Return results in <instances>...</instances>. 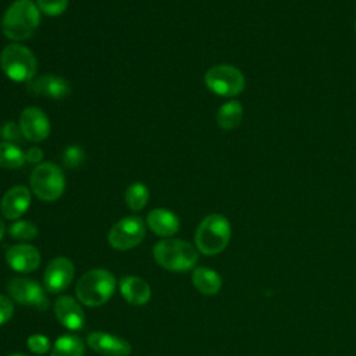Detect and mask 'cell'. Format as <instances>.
<instances>
[{"mask_svg": "<svg viewBox=\"0 0 356 356\" xmlns=\"http://www.w3.org/2000/svg\"><path fill=\"white\" fill-rule=\"evenodd\" d=\"M40 24V11L32 0H15L6 10L1 19L3 33L18 43L29 39Z\"/></svg>", "mask_w": 356, "mask_h": 356, "instance_id": "cell-1", "label": "cell"}, {"mask_svg": "<svg viewBox=\"0 0 356 356\" xmlns=\"http://www.w3.org/2000/svg\"><path fill=\"white\" fill-rule=\"evenodd\" d=\"M154 260L165 270L182 273L195 267L199 260L197 250L186 241L165 238L153 248Z\"/></svg>", "mask_w": 356, "mask_h": 356, "instance_id": "cell-2", "label": "cell"}, {"mask_svg": "<svg viewBox=\"0 0 356 356\" xmlns=\"http://www.w3.org/2000/svg\"><path fill=\"white\" fill-rule=\"evenodd\" d=\"M115 291L114 275L103 268H95L85 273L76 282L75 292L81 303L96 307L106 303Z\"/></svg>", "mask_w": 356, "mask_h": 356, "instance_id": "cell-3", "label": "cell"}, {"mask_svg": "<svg viewBox=\"0 0 356 356\" xmlns=\"http://www.w3.org/2000/svg\"><path fill=\"white\" fill-rule=\"evenodd\" d=\"M231 238V224L222 214H209L197 225L195 243L200 253L213 256L222 252Z\"/></svg>", "mask_w": 356, "mask_h": 356, "instance_id": "cell-4", "label": "cell"}, {"mask_svg": "<svg viewBox=\"0 0 356 356\" xmlns=\"http://www.w3.org/2000/svg\"><path fill=\"white\" fill-rule=\"evenodd\" d=\"M0 67L14 82H29L36 76L38 60L33 51L19 43L7 44L0 54Z\"/></svg>", "mask_w": 356, "mask_h": 356, "instance_id": "cell-5", "label": "cell"}, {"mask_svg": "<svg viewBox=\"0 0 356 356\" xmlns=\"http://www.w3.org/2000/svg\"><path fill=\"white\" fill-rule=\"evenodd\" d=\"M32 192L44 202H54L64 193L65 177L61 168L50 161L38 164L29 178Z\"/></svg>", "mask_w": 356, "mask_h": 356, "instance_id": "cell-6", "label": "cell"}, {"mask_svg": "<svg viewBox=\"0 0 356 356\" xmlns=\"http://www.w3.org/2000/svg\"><path fill=\"white\" fill-rule=\"evenodd\" d=\"M204 83L214 95L234 97L245 89V76L234 65L217 64L204 74Z\"/></svg>", "mask_w": 356, "mask_h": 356, "instance_id": "cell-7", "label": "cell"}, {"mask_svg": "<svg viewBox=\"0 0 356 356\" xmlns=\"http://www.w3.org/2000/svg\"><path fill=\"white\" fill-rule=\"evenodd\" d=\"M146 235V225L138 216H128L115 222L108 232V243L117 250L138 246Z\"/></svg>", "mask_w": 356, "mask_h": 356, "instance_id": "cell-8", "label": "cell"}, {"mask_svg": "<svg viewBox=\"0 0 356 356\" xmlns=\"http://www.w3.org/2000/svg\"><path fill=\"white\" fill-rule=\"evenodd\" d=\"M11 300L19 305L35 306L42 310L47 307V298L43 288L33 280L24 277H11L6 284Z\"/></svg>", "mask_w": 356, "mask_h": 356, "instance_id": "cell-9", "label": "cell"}, {"mask_svg": "<svg viewBox=\"0 0 356 356\" xmlns=\"http://www.w3.org/2000/svg\"><path fill=\"white\" fill-rule=\"evenodd\" d=\"M74 263L64 256H58L53 259L43 274L44 288L50 293H58L67 289L74 278Z\"/></svg>", "mask_w": 356, "mask_h": 356, "instance_id": "cell-10", "label": "cell"}, {"mask_svg": "<svg viewBox=\"0 0 356 356\" xmlns=\"http://www.w3.org/2000/svg\"><path fill=\"white\" fill-rule=\"evenodd\" d=\"M19 128L25 139L31 142H42L50 134V122L47 115L38 107H26L19 115Z\"/></svg>", "mask_w": 356, "mask_h": 356, "instance_id": "cell-11", "label": "cell"}, {"mask_svg": "<svg viewBox=\"0 0 356 356\" xmlns=\"http://www.w3.org/2000/svg\"><path fill=\"white\" fill-rule=\"evenodd\" d=\"M26 89L33 96H43L57 100L67 97L71 92L67 79L53 74H42L35 76L26 83Z\"/></svg>", "mask_w": 356, "mask_h": 356, "instance_id": "cell-12", "label": "cell"}, {"mask_svg": "<svg viewBox=\"0 0 356 356\" xmlns=\"http://www.w3.org/2000/svg\"><path fill=\"white\" fill-rule=\"evenodd\" d=\"M6 261L14 271L31 273L40 264V252L33 245H13L6 252Z\"/></svg>", "mask_w": 356, "mask_h": 356, "instance_id": "cell-13", "label": "cell"}, {"mask_svg": "<svg viewBox=\"0 0 356 356\" xmlns=\"http://www.w3.org/2000/svg\"><path fill=\"white\" fill-rule=\"evenodd\" d=\"M86 342L95 352L104 356H128L132 350L128 341L108 332H90L86 338Z\"/></svg>", "mask_w": 356, "mask_h": 356, "instance_id": "cell-14", "label": "cell"}, {"mask_svg": "<svg viewBox=\"0 0 356 356\" xmlns=\"http://www.w3.org/2000/svg\"><path fill=\"white\" fill-rule=\"evenodd\" d=\"M31 204V191L24 185L10 188L1 197L0 210L7 220L19 218Z\"/></svg>", "mask_w": 356, "mask_h": 356, "instance_id": "cell-15", "label": "cell"}, {"mask_svg": "<svg viewBox=\"0 0 356 356\" xmlns=\"http://www.w3.org/2000/svg\"><path fill=\"white\" fill-rule=\"evenodd\" d=\"M54 313L57 320L71 331H78L83 327L85 314L72 296H60L54 303Z\"/></svg>", "mask_w": 356, "mask_h": 356, "instance_id": "cell-16", "label": "cell"}, {"mask_svg": "<svg viewBox=\"0 0 356 356\" xmlns=\"http://www.w3.org/2000/svg\"><path fill=\"white\" fill-rule=\"evenodd\" d=\"M146 224L156 235L164 238L175 235L179 229L178 216L174 211L163 207L153 209L152 211H149L146 217Z\"/></svg>", "mask_w": 356, "mask_h": 356, "instance_id": "cell-17", "label": "cell"}, {"mask_svg": "<svg viewBox=\"0 0 356 356\" xmlns=\"http://www.w3.org/2000/svg\"><path fill=\"white\" fill-rule=\"evenodd\" d=\"M120 292L127 302L136 306L147 303L152 296L150 285L136 275L122 277L120 280Z\"/></svg>", "mask_w": 356, "mask_h": 356, "instance_id": "cell-18", "label": "cell"}, {"mask_svg": "<svg viewBox=\"0 0 356 356\" xmlns=\"http://www.w3.org/2000/svg\"><path fill=\"white\" fill-rule=\"evenodd\" d=\"M192 284L203 295H216L221 288V277L207 267H196L192 273Z\"/></svg>", "mask_w": 356, "mask_h": 356, "instance_id": "cell-19", "label": "cell"}, {"mask_svg": "<svg viewBox=\"0 0 356 356\" xmlns=\"http://www.w3.org/2000/svg\"><path fill=\"white\" fill-rule=\"evenodd\" d=\"M242 115V104L238 100H228L217 111V124L224 131H232L241 124Z\"/></svg>", "mask_w": 356, "mask_h": 356, "instance_id": "cell-20", "label": "cell"}, {"mask_svg": "<svg viewBox=\"0 0 356 356\" xmlns=\"http://www.w3.org/2000/svg\"><path fill=\"white\" fill-rule=\"evenodd\" d=\"M83 342L78 335L65 334L57 338L50 356H83Z\"/></svg>", "mask_w": 356, "mask_h": 356, "instance_id": "cell-21", "label": "cell"}, {"mask_svg": "<svg viewBox=\"0 0 356 356\" xmlns=\"http://www.w3.org/2000/svg\"><path fill=\"white\" fill-rule=\"evenodd\" d=\"M26 163L25 153L17 143L0 142V167L15 170Z\"/></svg>", "mask_w": 356, "mask_h": 356, "instance_id": "cell-22", "label": "cell"}, {"mask_svg": "<svg viewBox=\"0 0 356 356\" xmlns=\"http://www.w3.org/2000/svg\"><path fill=\"white\" fill-rule=\"evenodd\" d=\"M149 197L150 192L142 182H134L125 191V203L132 211L142 210L147 204Z\"/></svg>", "mask_w": 356, "mask_h": 356, "instance_id": "cell-23", "label": "cell"}, {"mask_svg": "<svg viewBox=\"0 0 356 356\" xmlns=\"http://www.w3.org/2000/svg\"><path fill=\"white\" fill-rule=\"evenodd\" d=\"M8 234L11 238L18 241H32L38 236L39 229L32 221L18 220L8 227Z\"/></svg>", "mask_w": 356, "mask_h": 356, "instance_id": "cell-24", "label": "cell"}, {"mask_svg": "<svg viewBox=\"0 0 356 356\" xmlns=\"http://www.w3.org/2000/svg\"><path fill=\"white\" fill-rule=\"evenodd\" d=\"M61 160H63L64 167L76 168L83 163L85 152L82 150V147H79L76 145H71L64 149V152L61 154Z\"/></svg>", "mask_w": 356, "mask_h": 356, "instance_id": "cell-25", "label": "cell"}, {"mask_svg": "<svg viewBox=\"0 0 356 356\" xmlns=\"http://www.w3.org/2000/svg\"><path fill=\"white\" fill-rule=\"evenodd\" d=\"M36 6L43 14L49 17H57L67 10L68 0H36Z\"/></svg>", "mask_w": 356, "mask_h": 356, "instance_id": "cell-26", "label": "cell"}, {"mask_svg": "<svg viewBox=\"0 0 356 356\" xmlns=\"http://www.w3.org/2000/svg\"><path fill=\"white\" fill-rule=\"evenodd\" d=\"M0 136L4 139V142H11V143L21 142V139L24 138L19 124H17L14 121H7L1 125Z\"/></svg>", "mask_w": 356, "mask_h": 356, "instance_id": "cell-27", "label": "cell"}, {"mask_svg": "<svg viewBox=\"0 0 356 356\" xmlns=\"http://www.w3.org/2000/svg\"><path fill=\"white\" fill-rule=\"evenodd\" d=\"M26 345L32 353L44 355L50 349V339L42 334H32L26 339Z\"/></svg>", "mask_w": 356, "mask_h": 356, "instance_id": "cell-28", "label": "cell"}, {"mask_svg": "<svg viewBox=\"0 0 356 356\" xmlns=\"http://www.w3.org/2000/svg\"><path fill=\"white\" fill-rule=\"evenodd\" d=\"M14 313L13 300L4 295H0V325L6 324Z\"/></svg>", "mask_w": 356, "mask_h": 356, "instance_id": "cell-29", "label": "cell"}, {"mask_svg": "<svg viewBox=\"0 0 356 356\" xmlns=\"http://www.w3.org/2000/svg\"><path fill=\"white\" fill-rule=\"evenodd\" d=\"M25 160L31 164H40L43 160V152L40 147H31L25 153Z\"/></svg>", "mask_w": 356, "mask_h": 356, "instance_id": "cell-30", "label": "cell"}, {"mask_svg": "<svg viewBox=\"0 0 356 356\" xmlns=\"http://www.w3.org/2000/svg\"><path fill=\"white\" fill-rule=\"evenodd\" d=\"M4 231H6V227H4V222L3 220H0V241L3 239V235H4Z\"/></svg>", "mask_w": 356, "mask_h": 356, "instance_id": "cell-31", "label": "cell"}, {"mask_svg": "<svg viewBox=\"0 0 356 356\" xmlns=\"http://www.w3.org/2000/svg\"><path fill=\"white\" fill-rule=\"evenodd\" d=\"M10 356H26V355H22V353H14V355H10Z\"/></svg>", "mask_w": 356, "mask_h": 356, "instance_id": "cell-32", "label": "cell"}, {"mask_svg": "<svg viewBox=\"0 0 356 356\" xmlns=\"http://www.w3.org/2000/svg\"><path fill=\"white\" fill-rule=\"evenodd\" d=\"M355 32H356V21H355Z\"/></svg>", "mask_w": 356, "mask_h": 356, "instance_id": "cell-33", "label": "cell"}]
</instances>
